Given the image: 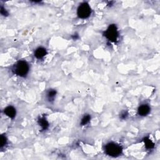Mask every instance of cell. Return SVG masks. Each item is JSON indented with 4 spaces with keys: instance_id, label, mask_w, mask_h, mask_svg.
<instances>
[{
    "instance_id": "obj_1",
    "label": "cell",
    "mask_w": 160,
    "mask_h": 160,
    "mask_svg": "<svg viewBox=\"0 0 160 160\" xmlns=\"http://www.w3.org/2000/svg\"><path fill=\"white\" fill-rule=\"evenodd\" d=\"M30 70L29 64L23 60L16 62L13 66L12 71L16 75L20 77H25L28 74Z\"/></svg>"
},
{
    "instance_id": "obj_2",
    "label": "cell",
    "mask_w": 160,
    "mask_h": 160,
    "mask_svg": "<svg viewBox=\"0 0 160 160\" xmlns=\"http://www.w3.org/2000/svg\"><path fill=\"white\" fill-rule=\"evenodd\" d=\"M105 151L106 154L109 156L116 157L120 156L121 154L123 148L120 145L117 144V143L111 142L105 145Z\"/></svg>"
},
{
    "instance_id": "obj_3",
    "label": "cell",
    "mask_w": 160,
    "mask_h": 160,
    "mask_svg": "<svg viewBox=\"0 0 160 160\" xmlns=\"http://www.w3.org/2000/svg\"><path fill=\"white\" fill-rule=\"evenodd\" d=\"M91 13V9L88 3L84 2L80 5L77 10V14L80 18L86 19L89 17Z\"/></svg>"
},
{
    "instance_id": "obj_4",
    "label": "cell",
    "mask_w": 160,
    "mask_h": 160,
    "mask_svg": "<svg viewBox=\"0 0 160 160\" xmlns=\"http://www.w3.org/2000/svg\"><path fill=\"white\" fill-rule=\"evenodd\" d=\"M105 37L109 41L115 42L118 37V31L115 24H111L109 26L105 33Z\"/></svg>"
},
{
    "instance_id": "obj_5",
    "label": "cell",
    "mask_w": 160,
    "mask_h": 160,
    "mask_svg": "<svg viewBox=\"0 0 160 160\" xmlns=\"http://www.w3.org/2000/svg\"><path fill=\"white\" fill-rule=\"evenodd\" d=\"M150 112V107L149 105L144 104L141 105L138 109V113L140 116H145L149 114Z\"/></svg>"
},
{
    "instance_id": "obj_6",
    "label": "cell",
    "mask_w": 160,
    "mask_h": 160,
    "mask_svg": "<svg viewBox=\"0 0 160 160\" xmlns=\"http://www.w3.org/2000/svg\"><path fill=\"white\" fill-rule=\"evenodd\" d=\"M5 114L8 116L10 118H14L16 116V109L11 106H9L6 107L5 110H4Z\"/></svg>"
},
{
    "instance_id": "obj_7",
    "label": "cell",
    "mask_w": 160,
    "mask_h": 160,
    "mask_svg": "<svg viewBox=\"0 0 160 160\" xmlns=\"http://www.w3.org/2000/svg\"><path fill=\"white\" fill-rule=\"evenodd\" d=\"M46 50L45 48L43 47H39L35 50V56L37 59H42L46 56Z\"/></svg>"
},
{
    "instance_id": "obj_8",
    "label": "cell",
    "mask_w": 160,
    "mask_h": 160,
    "mask_svg": "<svg viewBox=\"0 0 160 160\" xmlns=\"http://www.w3.org/2000/svg\"><path fill=\"white\" fill-rule=\"evenodd\" d=\"M38 124H39L40 127L41 128L42 130H46L49 126V123H48V121L44 117L41 118L38 120Z\"/></svg>"
},
{
    "instance_id": "obj_9",
    "label": "cell",
    "mask_w": 160,
    "mask_h": 160,
    "mask_svg": "<svg viewBox=\"0 0 160 160\" xmlns=\"http://www.w3.org/2000/svg\"><path fill=\"white\" fill-rule=\"evenodd\" d=\"M56 95V91L55 89H51L48 91L47 93V98L48 99L49 101H52L55 99Z\"/></svg>"
},
{
    "instance_id": "obj_10",
    "label": "cell",
    "mask_w": 160,
    "mask_h": 160,
    "mask_svg": "<svg viewBox=\"0 0 160 160\" xmlns=\"http://www.w3.org/2000/svg\"><path fill=\"white\" fill-rule=\"evenodd\" d=\"M91 120V116L89 115H86L83 116V118L81 119V126H85L86 124H88Z\"/></svg>"
},
{
    "instance_id": "obj_11",
    "label": "cell",
    "mask_w": 160,
    "mask_h": 160,
    "mask_svg": "<svg viewBox=\"0 0 160 160\" xmlns=\"http://www.w3.org/2000/svg\"><path fill=\"white\" fill-rule=\"evenodd\" d=\"M145 146L148 148V149H151V148H153L155 146V144H154V143L151 141L150 139L149 138H145Z\"/></svg>"
},
{
    "instance_id": "obj_12",
    "label": "cell",
    "mask_w": 160,
    "mask_h": 160,
    "mask_svg": "<svg viewBox=\"0 0 160 160\" xmlns=\"http://www.w3.org/2000/svg\"><path fill=\"white\" fill-rule=\"evenodd\" d=\"M6 141L7 140H6V137L2 135L1 137V147L4 146L6 144Z\"/></svg>"
},
{
    "instance_id": "obj_13",
    "label": "cell",
    "mask_w": 160,
    "mask_h": 160,
    "mask_svg": "<svg viewBox=\"0 0 160 160\" xmlns=\"http://www.w3.org/2000/svg\"><path fill=\"white\" fill-rule=\"evenodd\" d=\"M128 116V113L127 112H126V111H124L123 112L121 115H120V118L121 119H125L126 117Z\"/></svg>"
}]
</instances>
